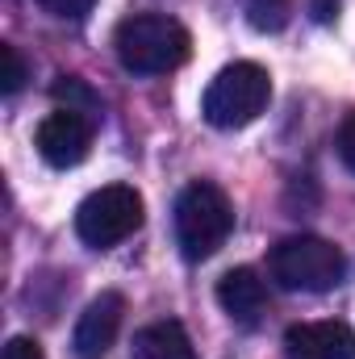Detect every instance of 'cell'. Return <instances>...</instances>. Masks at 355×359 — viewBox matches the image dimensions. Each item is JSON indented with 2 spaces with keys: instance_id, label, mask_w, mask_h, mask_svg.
Here are the masks:
<instances>
[{
  "instance_id": "obj_1",
  "label": "cell",
  "mask_w": 355,
  "mask_h": 359,
  "mask_svg": "<svg viewBox=\"0 0 355 359\" xmlns=\"http://www.w3.org/2000/svg\"><path fill=\"white\" fill-rule=\"evenodd\" d=\"M117 46V63L130 76H168L188 63L192 55V38L168 13H134L117 25L113 34Z\"/></svg>"
},
{
  "instance_id": "obj_2",
  "label": "cell",
  "mask_w": 355,
  "mask_h": 359,
  "mask_svg": "<svg viewBox=\"0 0 355 359\" xmlns=\"http://www.w3.org/2000/svg\"><path fill=\"white\" fill-rule=\"evenodd\" d=\"M172 226H176L180 255H184L188 264H201V259H209V255H217V251L226 247V238H230V230H234V205H230V196H226L217 184L192 180V184L176 196V217H172Z\"/></svg>"
},
{
  "instance_id": "obj_3",
  "label": "cell",
  "mask_w": 355,
  "mask_h": 359,
  "mask_svg": "<svg viewBox=\"0 0 355 359\" xmlns=\"http://www.w3.org/2000/svg\"><path fill=\"white\" fill-rule=\"evenodd\" d=\"M267 271L288 292H330L347 276V255L318 234H293L272 247Z\"/></svg>"
},
{
  "instance_id": "obj_4",
  "label": "cell",
  "mask_w": 355,
  "mask_h": 359,
  "mask_svg": "<svg viewBox=\"0 0 355 359\" xmlns=\"http://www.w3.org/2000/svg\"><path fill=\"white\" fill-rule=\"evenodd\" d=\"M267 100H272L267 72L251 59H239L209 80V88L201 96V113L213 130H243L264 113Z\"/></svg>"
},
{
  "instance_id": "obj_5",
  "label": "cell",
  "mask_w": 355,
  "mask_h": 359,
  "mask_svg": "<svg viewBox=\"0 0 355 359\" xmlns=\"http://www.w3.org/2000/svg\"><path fill=\"white\" fill-rule=\"evenodd\" d=\"M138 226H142V196L130 184H105L76 209V234L92 251H109L126 243Z\"/></svg>"
},
{
  "instance_id": "obj_6",
  "label": "cell",
  "mask_w": 355,
  "mask_h": 359,
  "mask_svg": "<svg viewBox=\"0 0 355 359\" xmlns=\"http://www.w3.org/2000/svg\"><path fill=\"white\" fill-rule=\"evenodd\" d=\"M92 121L88 113H76V109H55L42 117L38 126V155L51 163V168H76L88 159V147H92Z\"/></svg>"
},
{
  "instance_id": "obj_7",
  "label": "cell",
  "mask_w": 355,
  "mask_h": 359,
  "mask_svg": "<svg viewBox=\"0 0 355 359\" xmlns=\"http://www.w3.org/2000/svg\"><path fill=\"white\" fill-rule=\"evenodd\" d=\"M121 313H126V301L121 292H100L92 297L88 309L80 313L76 330H72V351L76 359H105L117 330H121Z\"/></svg>"
},
{
  "instance_id": "obj_8",
  "label": "cell",
  "mask_w": 355,
  "mask_h": 359,
  "mask_svg": "<svg viewBox=\"0 0 355 359\" xmlns=\"http://www.w3.org/2000/svg\"><path fill=\"white\" fill-rule=\"evenodd\" d=\"M284 359H355V330L347 322H301V326H288Z\"/></svg>"
},
{
  "instance_id": "obj_9",
  "label": "cell",
  "mask_w": 355,
  "mask_h": 359,
  "mask_svg": "<svg viewBox=\"0 0 355 359\" xmlns=\"http://www.w3.org/2000/svg\"><path fill=\"white\" fill-rule=\"evenodd\" d=\"M217 305L226 309V318L234 326H260L267 313V288L251 268H230L217 280Z\"/></svg>"
},
{
  "instance_id": "obj_10",
  "label": "cell",
  "mask_w": 355,
  "mask_h": 359,
  "mask_svg": "<svg viewBox=\"0 0 355 359\" xmlns=\"http://www.w3.org/2000/svg\"><path fill=\"white\" fill-rule=\"evenodd\" d=\"M130 355L134 359H196V351H192L188 330L176 318H163V322H151V326H142L134 334Z\"/></svg>"
},
{
  "instance_id": "obj_11",
  "label": "cell",
  "mask_w": 355,
  "mask_h": 359,
  "mask_svg": "<svg viewBox=\"0 0 355 359\" xmlns=\"http://www.w3.org/2000/svg\"><path fill=\"white\" fill-rule=\"evenodd\" d=\"M51 96L59 100V109H76V113H88L92 121H96V109H100V96L84 84V80H76V76H59L55 80V88Z\"/></svg>"
},
{
  "instance_id": "obj_12",
  "label": "cell",
  "mask_w": 355,
  "mask_h": 359,
  "mask_svg": "<svg viewBox=\"0 0 355 359\" xmlns=\"http://www.w3.org/2000/svg\"><path fill=\"white\" fill-rule=\"evenodd\" d=\"M243 13H247V21H251L260 34H276V29L288 25L293 0H243Z\"/></svg>"
},
{
  "instance_id": "obj_13",
  "label": "cell",
  "mask_w": 355,
  "mask_h": 359,
  "mask_svg": "<svg viewBox=\"0 0 355 359\" xmlns=\"http://www.w3.org/2000/svg\"><path fill=\"white\" fill-rule=\"evenodd\" d=\"M21 84H25V63L13 42H0V92L13 96V92H21Z\"/></svg>"
},
{
  "instance_id": "obj_14",
  "label": "cell",
  "mask_w": 355,
  "mask_h": 359,
  "mask_svg": "<svg viewBox=\"0 0 355 359\" xmlns=\"http://www.w3.org/2000/svg\"><path fill=\"white\" fill-rule=\"evenodd\" d=\"M42 13H51V17H59V21H80V17H88L92 4L96 0H34Z\"/></svg>"
},
{
  "instance_id": "obj_15",
  "label": "cell",
  "mask_w": 355,
  "mask_h": 359,
  "mask_svg": "<svg viewBox=\"0 0 355 359\" xmlns=\"http://www.w3.org/2000/svg\"><path fill=\"white\" fill-rule=\"evenodd\" d=\"M335 151H339L343 168H347V172H355V113H347V117H343L339 138H335Z\"/></svg>"
},
{
  "instance_id": "obj_16",
  "label": "cell",
  "mask_w": 355,
  "mask_h": 359,
  "mask_svg": "<svg viewBox=\"0 0 355 359\" xmlns=\"http://www.w3.org/2000/svg\"><path fill=\"white\" fill-rule=\"evenodd\" d=\"M0 359H46V355H42V347H38L34 339L17 334V339H8V347H4V355Z\"/></svg>"
},
{
  "instance_id": "obj_17",
  "label": "cell",
  "mask_w": 355,
  "mask_h": 359,
  "mask_svg": "<svg viewBox=\"0 0 355 359\" xmlns=\"http://www.w3.org/2000/svg\"><path fill=\"white\" fill-rule=\"evenodd\" d=\"M309 13H314V21H335L339 17V0H309Z\"/></svg>"
}]
</instances>
